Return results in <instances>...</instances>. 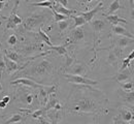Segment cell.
<instances>
[{
    "label": "cell",
    "mask_w": 134,
    "mask_h": 124,
    "mask_svg": "<svg viewBox=\"0 0 134 124\" xmlns=\"http://www.w3.org/2000/svg\"><path fill=\"white\" fill-rule=\"evenodd\" d=\"M69 100H71V103L68 106V110L71 112L95 114L101 110L100 104L97 99L82 90H77V92Z\"/></svg>",
    "instance_id": "6da1fadb"
},
{
    "label": "cell",
    "mask_w": 134,
    "mask_h": 124,
    "mask_svg": "<svg viewBox=\"0 0 134 124\" xmlns=\"http://www.w3.org/2000/svg\"><path fill=\"white\" fill-rule=\"evenodd\" d=\"M50 18L49 14H46L44 12L40 13H34L29 17L25 19L23 23V28L26 31H35L37 28L39 29L40 26L47 22V20Z\"/></svg>",
    "instance_id": "7a4b0ae2"
},
{
    "label": "cell",
    "mask_w": 134,
    "mask_h": 124,
    "mask_svg": "<svg viewBox=\"0 0 134 124\" xmlns=\"http://www.w3.org/2000/svg\"><path fill=\"white\" fill-rule=\"evenodd\" d=\"M53 71H54V65L51 63V61L43 59L33 65L30 69L26 71V72L30 73L34 78H40V77H46L48 74H51Z\"/></svg>",
    "instance_id": "3957f363"
},
{
    "label": "cell",
    "mask_w": 134,
    "mask_h": 124,
    "mask_svg": "<svg viewBox=\"0 0 134 124\" xmlns=\"http://www.w3.org/2000/svg\"><path fill=\"white\" fill-rule=\"evenodd\" d=\"M63 77L67 80V82L75 84V85H82V86H96L98 84L97 81L90 80L84 76H76L71 73H63Z\"/></svg>",
    "instance_id": "277c9868"
},
{
    "label": "cell",
    "mask_w": 134,
    "mask_h": 124,
    "mask_svg": "<svg viewBox=\"0 0 134 124\" xmlns=\"http://www.w3.org/2000/svg\"><path fill=\"white\" fill-rule=\"evenodd\" d=\"M19 1L20 0H16L15 6L13 7L12 12H10V16L7 18V22H6V29H16L18 25L22 24L23 20L22 18L17 14L18 6H19Z\"/></svg>",
    "instance_id": "5b68a950"
},
{
    "label": "cell",
    "mask_w": 134,
    "mask_h": 124,
    "mask_svg": "<svg viewBox=\"0 0 134 124\" xmlns=\"http://www.w3.org/2000/svg\"><path fill=\"white\" fill-rule=\"evenodd\" d=\"M12 85H23V86H28V87H31L33 89H41L43 88L46 85H41L39 83H36L35 81L31 80V79H28V78H19L15 81H12L10 82Z\"/></svg>",
    "instance_id": "8992f818"
},
{
    "label": "cell",
    "mask_w": 134,
    "mask_h": 124,
    "mask_svg": "<svg viewBox=\"0 0 134 124\" xmlns=\"http://www.w3.org/2000/svg\"><path fill=\"white\" fill-rule=\"evenodd\" d=\"M3 60H4V63H5V71H6V72H7L8 74H13V73H15L16 71H21V69L25 68L27 65H29V61H28V62H26V63L21 67L18 63L14 62V61H12V60L8 59L6 56H4Z\"/></svg>",
    "instance_id": "52a82bcc"
},
{
    "label": "cell",
    "mask_w": 134,
    "mask_h": 124,
    "mask_svg": "<svg viewBox=\"0 0 134 124\" xmlns=\"http://www.w3.org/2000/svg\"><path fill=\"white\" fill-rule=\"evenodd\" d=\"M85 38V31L82 27H77L72 29L70 35H69V41L70 44H79L83 41Z\"/></svg>",
    "instance_id": "ba28073f"
},
{
    "label": "cell",
    "mask_w": 134,
    "mask_h": 124,
    "mask_svg": "<svg viewBox=\"0 0 134 124\" xmlns=\"http://www.w3.org/2000/svg\"><path fill=\"white\" fill-rule=\"evenodd\" d=\"M102 6H103V3H102V2H98L97 5H96L93 9H91V10H89V12H81V13H80V16H82V17L86 20L87 23H88V22H91V21L93 20V18L95 17V15L102 9Z\"/></svg>",
    "instance_id": "9c48e42d"
},
{
    "label": "cell",
    "mask_w": 134,
    "mask_h": 124,
    "mask_svg": "<svg viewBox=\"0 0 134 124\" xmlns=\"http://www.w3.org/2000/svg\"><path fill=\"white\" fill-rule=\"evenodd\" d=\"M42 49V45H39L38 42H29L28 45H26L24 48H23V54L24 55H31V54L35 53V52H38L39 50Z\"/></svg>",
    "instance_id": "30bf717a"
},
{
    "label": "cell",
    "mask_w": 134,
    "mask_h": 124,
    "mask_svg": "<svg viewBox=\"0 0 134 124\" xmlns=\"http://www.w3.org/2000/svg\"><path fill=\"white\" fill-rule=\"evenodd\" d=\"M119 95L126 104H134V90L133 91H124L122 89H119Z\"/></svg>",
    "instance_id": "8fae6325"
},
{
    "label": "cell",
    "mask_w": 134,
    "mask_h": 124,
    "mask_svg": "<svg viewBox=\"0 0 134 124\" xmlns=\"http://www.w3.org/2000/svg\"><path fill=\"white\" fill-rule=\"evenodd\" d=\"M120 118L124 121V122H130L134 120V114L131 110H129L128 107L123 106L120 111Z\"/></svg>",
    "instance_id": "7c38bea8"
},
{
    "label": "cell",
    "mask_w": 134,
    "mask_h": 124,
    "mask_svg": "<svg viewBox=\"0 0 134 124\" xmlns=\"http://www.w3.org/2000/svg\"><path fill=\"white\" fill-rule=\"evenodd\" d=\"M52 9H54V10H55V12H57L58 14H61V15L66 16V17H68V18H69L70 16H72V14H74V13H75V10H73V9H68L67 7L62 6V5H61V4H59V3H55Z\"/></svg>",
    "instance_id": "4fadbf2b"
},
{
    "label": "cell",
    "mask_w": 134,
    "mask_h": 124,
    "mask_svg": "<svg viewBox=\"0 0 134 124\" xmlns=\"http://www.w3.org/2000/svg\"><path fill=\"white\" fill-rule=\"evenodd\" d=\"M131 76H132V73H131L130 69H129V68H126V69H124V71H120V72L118 73L114 79L117 81L118 83L121 84V83H124V82L128 81Z\"/></svg>",
    "instance_id": "5bb4252c"
},
{
    "label": "cell",
    "mask_w": 134,
    "mask_h": 124,
    "mask_svg": "<svg viewBox=\"0 0 134 124\" xmlns=\"http://www.w3.org/2000/svg\"><path fill=\"white\" fill-rule=\"evenodd\" d=\"M133 41H134V39L125 37V36L119 37L117 40H116V45H117V48H118L117 51H123L127 46L130 45V42H133Z\"/></svg>",
    "instance_id": "9a60e30c"
},
{
    "label": "cell",
    "mask_w": 134,
    "mask_h": 124,
    "mask_svg": "<svg viewBox=\"0 0 134 124\" xmlns=\"http://www.w3.org/2000/svg\"><path fill=\"white\" fill-rule=\"evenodd\" d=\"M113 32L117 35H122V36H125V37H128V38H131V39H134V36L127 30L125 29L123 26H114L113 27Z\"/></svg>",
    "instance_id": "2e32d148"
},
{
    "label": "cell",
    "mask_w": 134,
    "mask_h": 124,
    "mask_svg": "<svg viewBox=\"0 0 134 124\" xmlns=\"http://www.w3.org/2000/svg\"><path fill=\"white\" fill-rule=\"evenodd\" d=\"M71 74H76V76H83L87 72V68L84 64L82 63H75L74 65H71Z\"/></svg>",
    "instance_id": "e0dca14e"
},
{
    "label": "cell",
    "mask_w": 134,
    "mask_h": 124,
    "mask_svg": "<svg viewBox=\"0 0 134 124\" xmlns=\"http://www.w3.org/2000/svg\"><path fill=\"white\" fill-rule=\"evenodd\" d=\"M103 16L106 17L107 21H108L111 25H114V26H117L120 23H124V24H127V23H128L127 20H125V19H123V18H120L119 16H116V15H103Z\"/></svg>",
    "instance_id": "ac0fdd59"
},
{
    "label": "cell",
    "mask_w": 134,
    "mask_h": 124,
    "mask_svg": "<svg viewBox=\"0 0 134 124\" xmlns=\"http://www.w3.org/2000/svg\"><path fill=\"white\" fill-rule=\"evenodd\" d=\"M91 25H92V28L95 32H100L102 31L104 28H105V22L102 21L100 19H96V20H92L91 21Z\"/></svg>",
    "instance_id": "d6986e66"
},
{
    "label": "cell",
    "mask_w": 134,
    "mask_h": 124,
    "mask_svg": "<svg viewBox=\"0 0 134 124\" xmlns=\"http://www.w3.org/2000/svg\"><path fill=\"white\" fill-rule=\"evenodd\" d=\"M26 115H23V114H15V115H13L12 117H9L5 122L4 124H14V123H19V122H21V121H24L25 119H26Z\"/></svg>",
    "instance_id": "ffe728a7"
},
{
    "label": "cell",
    "mask_w": 134,
    "mask_h": 124,
    "mask_svg": "<svg viewBox=\"0 0 134 124\" xmlns=\"http://www.w3.org/2000/svg\"><path fill=\"white\" fill-rule=\"evenodd\" d=\"M58 103H59V101H58V99H57V97H56V94H55V93H54V94H51L50 96H49V100H48L47 105L43 107L44 111L48 112L51 109H54Z\"/></svg>",
    "instance_id": "44dd1931"
},
{
    "label": "cell",
    "mask_w": 134,
    "mask_h": 124,
    "mask_svg": "<svg viewBox=\"0 0 134 124\" xmlns=\"http://www.w3.org/2000/svg\"><path fill=\"white\" fill-rule=\"evenodd\" d=\"M56 2L54 0H46V1H40V2H31L29 3L32 6H41V7H49V8H53L54 4Z\"/></svg>",
    "instance_id": "7402d4cb"
},
{
    "label": "cell",
    "mask_w": 134,
    "mask_h": 124,
    "mask_svg": "<svg viewBox=\"0 0 134 124\" xmlns=\"http://www.w3.org/2000/svg\"><path fill=\"white\" fill-rule=\"evenodd\" d=\"M121 8H123V6L120 4V0H115V1L109 5L107 13L104 14V15H114L115 12H117V10L121 9Z\"/></svg>",
    "instance_id": "603a6c76"
},
{
    "label": "cell",
    "mask_w": 134,
    "mask_h": 124,
    "mask_svg": "<svg viewBox=\"0 0 134 124\" xmlns=\"http://www.w3.org/2000/svg\"><path fill=\"white\" fill-rule=\"evenodd\" d=\"M119 57H120V54H118L116 50L110 51L108 55V63L114 66H117L118 62H119Z\"/></svg>",
    "instance_id": "cb8c5ba5"
},
{
    "label": "cell",
    "mask_w": 134,
    "mask_h": 124,
    "mask_svg": "<svg viewBox=\"0 0 134 124\" xmlns=\"http://www.w3.org/2000/svg\"><path fill=\"white\" fill-rule=\"evenodd\" d=\"M37 35H38V37L40 38V40H41V41H43V42H44V44H47L48 46H50V47L53 46V44H52V41H51L49 35H48V34H47V33H46L41 28H39V29H38Z\"/></svg>",
    "instance_id": "d4e9b609"
},
{
    "label": "cell",
    "mask_w": 134,
    "mask_h": 124,
    "mask_svg": "<svg viewBox=\"0 0 134 124\" xmlns=\"http://www.w3.org/2000/svg\"><path fill=\"white\" fill-rule=\"evenodd\" d=\"M20 100H21V101H24V103L27 104V105H31L34 100V94L33 93H30V92L25 91V93H24L22 96H20Z\"/></svg>",
    "instance_id": "484cf974"
},
{
    "label": "cell",
    "mask_w": 134,
    "mask_h": 124,
    "mask_svg": "<svg viewBox=\"0 0 134 124\" xmlns=\"http://www.w3.org/2000/svg\"><path fill=\"white\" fill-rule=\"evenodd\" d=\"M70 18L73 19V21H74V24H73V29L74 28H77V27H81V26H83L85 25L87 22H86V20H85L82 16H70Z\"/></svg>",
    "instance_id": "4316f807"
},
{
    "label": "cell",
    "mask_w": 134,
    "mask_h": 124,
    "mask_svg": "<svg viewBox=\"0 0 134 124\" xmlns=\"http://www.w3.org/2000/svg\"><path fill=\"white\" fill-rule=\"evenodd\" d=\"M50 50H54L56 51L59 55H67V51H66V47L64 45H61V46H52L50 47Z\"/></svg>",
    "instance_id": "83f0119b"
},
{
    "label": "cell",
    "mask_w": 134,
    "mask_h": 124,
    "mask_svg": "<svg viewBox=\"0 0 134 124\" xmlns=\"http://www.w3.org/2000/svg\"><path fill=\"white\" fill-rule=\"evenodd\" d=\"M30 115H31V117L34 118V119H38L39 117H46L44 115H47V112L44 111V109H38V110L32 112Z\"/></svg>",
    "instance_id": "f1b7e54d"
},
{
    "label": "cell",
    "mask_w": 134,
    "mask_h": 124,
    "mask_svg": "<svg viewBox=\"0 0 134 124\" xmlns=\"http://www.w3.org/2000/svg\"><path fill=\"white\" fill-rule=\"evenodd\" d=\"M134 87V83L132 81H126L124 83H121V89L124 91H131Z\"/></svg>",
    "instance_id": "f546056e"
},
{
    "label": "cell",
    "mask_w": 134,
    "mask_h": 124,
    "mask_svg": "<svg viewBox=\"0 0 134 124\" xmlns=\"http://www.w3.org/2000/svg\"><path fill=\"white\" fill-rule=\"evenodd\" d=\"M53 14H54V18H55V21L58 23V22H61V21H65V20H68V17L64 16V15H61V14H58L57 12H55L54 9H52Z\"/></svg>",
    "instance_id": "4dcf8cb0"
},
{
    "label": "cell",
    "mask_w": 134,
    "mask_h": 124,
    "mask_svg": "<svg viewBox=\"0 0 134 124\" xmlns=\"http://www.w3.org/2000/svg\"><path fill=\"white\" fill-rule=\"evenodd\" d=\"M68 26H69V21H68V20L58 22V28H59V30H60L61 32H62V31H64L65 29H67V28H68Z\"/></svg>",
    "instance_id": "1f68e13d"
},
{
    "label": "cell",
    "mask_w": 134,
    "mask_h": 124,
    "mask_svg": "<svg viewBox=\"0 0 134 124\" xmlns=\"http://www.w3.org/2000/svg\"><path fill=\"white\" fill-rule=\"evenodd\" d=\"M17 42H18V38L15 34H12V35L7 38V44H8L9 46H15Z\"/></svg>",
    "instance_id": "d6a6232c"
},
{
    "label": "cell",
    "mask_w": 134,
    "mask_h": 124,
    "mask_svg": "<svg viewBox=\"0 0 134 124\" xmlns=\"http://www.w3.org/2000/svg\"><path fill=\"white\" fill-rule=\"evenodd\" d=\"M93 1H95V0H76L77 4L84 5V6H88V5H89L91 2H93Z\"/></svg>",
    "instance_id": "836d02e7"
},
{
    "label": "cell",
    "mask_w": 134,
    "mask_h": 124,
    "mask_svg": "<svg viewBox=\"0 0 134 124\" xmlns=\"http://www.w3.org/2000/svg\"><path fill=\"white\" fill-rule=\"evenodd\" d=\"M4 69H5V63H4L3 58L0 56V78H1V74H2Z\"/></svg>",
    "instance_id": "e575fe53"
},
{
    "label": "cell",
    "mask_w": 134,
    "mask_h": 124,
    "mask_svg": "<svg viewBox=\"0 0 134 124\" xmlns=\"http://www.w3.org/2000/svg\"><path fill=\"white\" fill-rule=\"evenodd\" d=\"M72 63H73V58H71V57H69V56L66 55V64H65V67L66 68L70 67L72 65Z\"/></svg>",
    "instance_id": "d590c367"
},
{
    "label": "cell",
    "mask_w": 134,
    "mask_h": 124,
    "mask_svg": "<svg viewBox=\"0 0 134 124\" xmlns=\"http://www.w3.org/2000/svg\"><path fill=\"white\" fill-rule=\"evenodd\" d=\"M129 1H130V6H131V13H130V15H131L132 20L134 21V0H129Z\"/></svg>",
    "instance_id": "8d00e7d4"
},
{
    "label": "cell",
    "mask_w": 134,
    "mask_h": 124,
    "mask_svg": "<svg viewBox=\"0 0 134 124\" xmlns=\"http://www.w3.org/2000/svg\"><path fill=\"white\" fill-rule=\"evenodd\" d=\"M56 3H59V4H61L62 6H65L66 7L67 5H68V0H54Z\"/></svg>",
    "instance_id": "74e56055"
},
{
    "label": "cell",
    "mask_w": 134,
    "mask_h": 124,
    "mask_svg": "<svg viewBox=\"0 0 134 124\" xmlns=\"http://www.w3.org/2000/svg\"><path fill=\"white\" fill-rule=\"evenodd\" d=\"M38 120H39L40 124H53L52 122L48 121V120H47L44 117H39V118H38Z\"/></svg>",
    "instance_id": "f35d334b"
},
{
    "label": "cell",
    "mask_w": 134,
    "mask_h": 124,
    "mask_svg": "<svg viewBox=\"0 0 134 124\" xmlns=\"http://www.w3.org/2000/svg\"><path fill=\"white\" fill-rule=\"evenodd\" d=\"M113 124H124V123L121 121L120 116H117V117H115V118H114V122H113Z\"/></svg>",
    "instance_id": "ab89813d"
},
{
    "label": "cell",
    "mask_w": 134,
    "mask_h": 124,
    "mask_svg": "<svg viewBox=\"0 0 134 124\" xmlns=\"http://www.w3.org/2000/svg\"><path fill=\"white\" fill-rule=\"evenodd\" d=\"M129 67H130L129 69H130V71H131V73H132V74L134 76V59L132 60V61H131V62H130V65H129Z\"/></svg>",
    "instance_id": "60d3db41"
},
{
    "label": "cell",
    "mask_w": 134,
    "mask_h": 124,
    "mask_svg": "<svg viewBox=\"0 0 134 124\" xmlns=\"http://www.w3.org/2000/svg\"><path fill=\"white\" fill-rule=\"evenodd\" d=\"M2 101L5 103V104H8V103L10 101V97H9V96H4V97L2 98Z\"/></svg>",
    "instance_id": "b9f144b4"
},
{
    "label": "cell",
    "mask_w": 134,
    "mask_h": 124,
    "mask_svg": "<svg viewBox=\"0 0 134 124\" xmlns=\"http://www.w3.org/2000/svg\"><path fill=\"white\" fill-rule=\"evenodd\" d=\"M127 59H129L130 61H132L134 59V50H132V52L128 55V57H127Z\"/></svg>",
    "instance_id": "7bdbcfd3"
},
{
    "label": "cell",
    "mask_w": 134,
    "mask_h": 124,
    "mask_svg": "<svg viewBox=\"0 0 134 124\" xmlns=\"http://www.w3.org/2000/svg\"><path fill=\"white\" fill-rule=\"evenodd\" d=\"M6 106H7V104L3 103L2 100L0 101V109H2V110H3V109H5V107H6Z\"/></svg>",
    "instance_id": "ee69618b"
},
{
    "label": "cell",
    "mask_w": 134,
    "mask_h": 124,
    "mask_svg": "<svg viewBox=\"0 0 134 124\" xmlns=\"http://www.w3.org/2000/svg\"><path fill=\"white\" fill-rule=\"evenodd\" d=\"M5 3H6V1H0V12H1V9L4 7Z\"/></svg>",
    "instance_id": "f6af8a7d"
},
{
    "label": "cell",
    "mask_w": 134,
    "mask_h": 124,
    "mask_svg": "<svg viewBox=\"0 0 134 124\" xmlns=\"http://www.w3.org/2000/svg\"><path fill=\"white\" fill-rule=\"evenodd\" d=\"M1 91H3V87H2V85H1V83H0V92Z\"/></svg>",
    "instance_id": "bcb514c9"
},
{
    "label": "cell",
    "mask_w": 134,
    "mask_h": 124,
    "mask_svg": "<svg viewBox=\"0 0 134 124\" xmlns=\"http://www.w3.org/2000/svg\"><path fill=\"white\" fill-rule=\"evenodd\" d=\"M0 54H1V44H0Z\"/></svg>",
    "instance_id": "7dc6e473"
},
{
    "label": "cell",
    "mask_w": 134,
    "mask_h": 124,
    "mask_svg": "<svg viewBox=\"0 0 134 124\" xmlns=\"http://www.w3.org/2000/svg\"><path fill=\"white\" fill-rule=\"evenodd\" d=\"M132 35L134 36V30H133V32H132Z\"/></svg>",
    "instance_id": "c3c4849f"
}]
</instances>
